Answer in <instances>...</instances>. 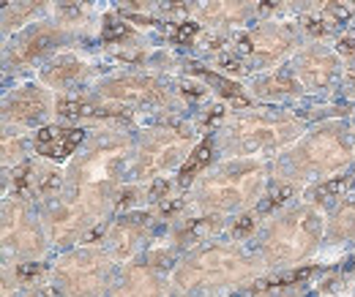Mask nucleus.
<instances>
[{
    "label": "nucleus",
    "instance_id": "nucleus-1",
    "mask_svg": "<svg viewBox=\"0 0 355 297\" xmlns=\"http://www.w3.org/2000/svg\"><path fill=\"white\" fill-rule=\"evenodd\" d=\"M137 131L126 126H93L83 147L66 164V194L88 213L98 243L115 215L121 188L129 183Z\"/></svg>",
    "mask_w": 355,
    "mask_h": 297
},
{
    "label": "nucleus",
    "instance_id": "nucleus-2",
    "mask_svg": "<svg viewBox=\"0 0 355 297\" xmlns=\"http://www.w3.org/2000/svg\"><path fill=\"white\" fill-rule=\"evenodd\" d=\"M268 267L252 243L232 237H216L189 249L170 270L173 297H230L252 289Z\"/></svg>",
    "mask_w": 355,
    "mask_h": 297
},
{
    "label": "nucleus",
    "instance_id": "nucleus-3",
    "mask_svg": "<svg viewBox=\"0 0 355 297\" xmlns=\"http://www.w3.org/2000/svg\"><path fill=\"white\" fill-rule=\"evenodd\" d=\"M355 164V128L350 118H325L270 161V180L295 186L301 194L314 183L339 177Z\"/></svg>",
    "mask_w": 355,
    "mask_h": 297
},
{
    "label": "nucleus",
    "instance_id": "nucleus-4",
    "mask_svg": "<svg viewBox=\"0 0 355 297\" xmlns=\"http://www.w3.org/2000/svg\"><path fill=\"white\" fill-rule=\"evenodd\" d=\"M328 210L306 197L287 202L260 221L257 235L249 240L268 273L293 270L317 262L325 243Z\"/></svg>",
    "mask_w": 355,
    "mask_h": 297
},
{
    "label": "nucleus",
    "instance_id": "nucleus-5",
    "mask_svg": "<svg viewBox=\"0 0 355 297\" xmlns=\"http://www.w3.org/2000/svg\"><path fill=\"white\" fill-rule=\"evenodd\" d=\"M309 128L298 107L254 104L249 109L227 112L216 128L219 159H260L273 161L290 145H295Z\"/></svg>",
    "mask_w": 355,
    "mask_h": 297
},
{
    "label": "nucleus",
    "instance_id": "nucleus-6",
    "mask_svg": "<svg viewBox=\"0 0 355 297\" xmlns=\"http://www.w3.org/2000/svg\"><path fill=\"white\" fill-rule=\"evenodd\" d=\"M306 44V33L298 22V17L284 19H260L246 28L230 30V42L219 55H214L211 63L216 71H222L232 80L249 82L266 71H273L293 60V55Z\"/></svg>",
    "mask_w": 355,
    "mask_h": 297
},
{
    "label": "nucleus",
    "instance_id": "nucleus-7",
    "mask_svg": "<svg viewBox=\"0 0 355 297\" xmlns=\"http://www.w3.org/2000/svg\"><path fill=\"white\" fill-rule=\"evenodd\" d=\"M270 186V161L260 159H216L202 172L189 194L191 210L238 215L254 210Z\"/></svg>",
    "mask_w": 355,
    "mask_h": 297
},
{
    "label": "nucleus",
    "instance_id": "nucleus-8",
    "mask_svg": "<svg viewBox=\"0 0 355 297\" xmlns=\"http://www.w3.org/2000/svg\"><path fill=\"white\" fill-rule=\"evenodd\" d=\"M202 136V128L186 112H170L142 123L134 142L129 180L148 186L159 177H175Z\"/></svg>",
    "mask_w": 355,
    "mask_h": 297
},
{
    "label": "nucleus",
    "instance_id": "nucleus-9",
    "mask_svg": "<svg viewBox=\"0 0 355 297\" xmlns=\"http://www.w3.org/2000/svg\"><path fill=\"white\" fill-rule=\"evenodd\" d=\"M98 98L132 109L139 118H162L170 112H186V101L178 93L175 77L148 69H112L90 87Z\"/></svg>",
    "mask_w": 355,
    "mask_h": 297
},
{
    "label": "nucleus",
    "instance_id": "nucleus-10",
    "mask_svg": "<svg viewBox=\"0 0 355 297\" xmlns=\"http://www.w3.org/2000/svg\"><path fill=\"white\" fill-rule=\"evenodd\" d=\"M121 264L101 243H80L52 262V281L63 297H107Z\"/></svg>",
    "mask_w": 355,
    "mask_h": 297
},
{
    "label": "nucleus",
    "instance_id": "nucleus-11",
    "mask_svg": "<svg viewBox=\"0 0 355 297\" xmlns=\"http://www.w3.org/2000/svg\"><path fill=\"white\" fill-rule=\"evenodd\" d=\"M83 44L74 33H69L63 25H58L52 17L39 19L14 36L3 39V66H6V80H28L36 77V71L44 66L52 55H58L66 46Z\"/></svg>",
    "mask_w": 355,
    "mask_h": 297
},
{
    "label": "nucleus",
    "instance_id": "nucleus-12",
    "mask_svg": "<svg viewBox=\"0 0 355 297\" xmlns=\"http://www.w3.org/2000/svg\"><path fill=\"white\" fill-rule=\"evenodd\" d=\"M3 259L42 262L52 251L39 205L25 197H3Z\"/></svg>",
    "mask_w": 355,
    "mask_h": 297
},
{
    "label": "nucleus",
    "instance_id": "nucleus-13",
    "mask_svg": "<svg viewBox=\"0 0 355 297\" xmlns=\"http://www.w3.org/2000/svg\"><path fill=\"white\" fill-rule=\"evenodd\" d=\"M290 63L311 101H334V96H339L345 57L336 52L334 42H306Z\"/></svg>",
    "mask_w": 355,
    "mask_h": 297
},
{
    "label": "nucleus",
    "instance_id": "nucleus-14",
    "mask_svg": "<svg viewBox=\"0 0 355 297\" xmlns=\"http://www.w3.org/2000/svg\"><path fill=\"white\" fill-rule=\"evenodd\" d=\"M58 93L46 87L39 77L14 80L3 93V126L39 131L58 120Z\"/></svg>",
    "mask_w": 355,
    "mask_h": 297
},
{
    "label": "nucleus",
    "instance_id": "nucleus-15",
    "mask_svg": "<svg viewBox=\"0 0 355 297\" xmlns=\"http://www.w3.org/2000/svg\"><path fill=\"white\" fill-rule=\"evenodd\" d=\"M107 63L101 60V55H90L88 49H83L80 44L60 49L58 55H52L44 66L36 71V77L52 87L58 96L63 93H80L93 87L104 74H107Z\"/></svg>",
    "mask_w": 355,
    "mask_h": 297
},
{
    "label": "nucleus",
    "instance_id": "nucleus-16",
    "mask_svg": "<svg viewBox=\"0 0 355 297\" xmlns=\"http://www.w3.org/2000/svg\"><path fill=\"white\" fill-rule=\"evenodd\" d=\"M159 226L162 224H159V218H156V213H153L150 205L118 213L107 224L104 237H101V246L112 254V259L118 264H126V262L139 259V256L150 249Z\"/></svg>",
    "mask_w": 355,
    "mask_h": 297
},
{
    "label": "nucleus",
    "instance_id": "nucleus-17",
    "mask_svg": "<svg viewBox=\"0 0 355 297\" xmlns=\"http://www.w3.org/2000/svg\"><path fill=\"white\" fill-rule=\"evenodd\" d=\"M350 251H355V191L328 208L325 243H322V254L317 259L320 262L331 259V264H336Z\"/></svg>",
    "mask_w": 355,
    "mask_h": 297
},
{
    "label": "nucleus",
    "instance_id": "nucleus-18",
    "mask_svg": "<svg viewBox=\"0 0 355 297\" xmlns=\"http://www.w3.org/2000/svg\"><path fill=\"white\" fill-rule=\"evenodd\" d=\"M257 104H273V107H301L309 96L295 77L293 63H284L273 71H266L246 82Z\"/></svg>",
    "mask_w": 355,
    "mask_h": 297
},
{
    "label": "nucleus",
    "instance_id": "nucleus-19",
    "mask_svg": "<svg viewBox=\"0 0 355 297\" xmlns=\"http://www.w3.org/2000/svg\"><path fill=\"white\" fill-rule=\"evenodd\" d=\"M107 297H173V292L167 273L145 264L142 259H134L121 264Z\"/></svg>",
    "mask_w": 355,
    "mask_h": 297
},
{
    "label": "nucleus",
    "instance_id": "nucleus-20",
    "mask_svg": "<svg viewBox=\"0 0 355 297\" xmlns=\"http://www.w3.org/2000/svg\"><path fill=\"white\" fill-rule=\"evenodd\" d=\"M85 136H88V128L85 126L55 120V123L39 128L33 134V153L39 159H46V161H55V164L66 167L71 161V156L83 147Z\"/></svg>",
    "mask_w": 355,
    "mask_h": 297
},
{
    "label": "nucleus",
    "instance_id": "nucleus-21",
    "mask_svg": "<svg viewBox=\"0 0 355 297\" xmlns=\"http://www.w3.org/2000/svg\"><path fill=\"white\" fill-rule=\"evenodd\" d=\"M260 0H197L191 19L208 30H235L257 22Z\"/></svg>",
    "mask_w": 355,
    "mask_h": 297
},
{
    "label": "nucleus",
    "instance_id": "nucleus-22",
    "mask_svg": "<svg viewBox=\"0 0 355 297\" xmlns=\"http://www.w3.org/2000/svg\"><path fill=\"white\" fill-rule=\"evenodd\" d=\"M104 14V0H52V19L83 42L98 36Z\"/></svg>",
    "mask_w": 355,
    "mask_h": 297
},
{
    "label": "nucleus",
    "instance_id": "nucleus-23",
    "mask_svg": "<svg viewBox=\"0 0 355 297\" xmlns=\"http://www.w3.org/2000/svg\"><path fill=\"white\" fill-rule=\"evenodd\" d=\"M52 17V0H11L3 3V39L14 36L17 30Z\"/></svg>",
    "mask_w": 355,
    "mask_h": 297
},
{
    "label": "nucleus",
    "instance_id": "nucleus-24",
    "mask_svg": "<svg viewBox=\"0 0 355 297\" xmlns=\"http://www.w3.org/2000/svg\"><path fill=\"white\" fill-rule=\"evenodd\" d=\"M33 134L17 126H3V170H14L25 161H31L33 153Z\"/></svg>",
    "mask_w": 355,
    "mask_h": 297
},
{
    "label": "nucleus",
    "instance_id": "nucleus-25",
    "mask_svg": "<svg viewBox=\"0 0 355 297\" xmlns=\"http://www.w3.org/2000/svg\"><path fill=\"white\" fill-rule=\"evenodd\" d=\"M339 98H345L347 104H355V57L353 60H345V74H342Z\"/></svg>",
    "mask_w": 355,
    "mask_h": 297
},
{
    "label": "nucleus",
    "instance_id": "nucleus-26",
    "mask_svg": "<svg viewBox=\"0 0 355 297\" xmlns=\"http://www.w3.org/2000/svg\"><path fill=\"white\" fill-rule=\"evenodd\" d=\"M162 0H118V8L126 14H150L159 11Z\"/></svg>",
    "mask_w": 355,
    "mask_h": 297
},
{
    "label": "nucleus",
    "instance_id": "nucleus-27",
    "mask_svg": "<svg viewBox=\"0 0 355 297\" xmlns=\"http://www.w3.org/2000/svg\"><path fill=\"white\" fill-rule=\"evenodd\" d=\"M350 123H353V128H355V112L350 115Z\"/></svg>",
    "mask_w": 355,
    "mask_h": 297
},
{
    "label": "nucleus",
    "instance_id": "nucleus-28",
    "mask_svg": "<svg viewBox=\"0 0 355 297\" xmlns=\"http://www.w3.org/2000/svg\"><path fill=\"white\" fill-rule=\"evenodd\" d=\"M353 177H355V164H353Z\"/></svg>",
    "mask_w": 355,
    "mask_h": 297
},
{
    "label": "nucleus",
    "instance_id": "nucleus-29",
    "mask_svg": "<svg viewBox=\"0 0 355 297\" xmlns=\"http://www.w3.org/2000/svg\"><path fill=\"white\" fill-rule=\"evenodd\" d=\"M342 297H350V295H342Z\"/></svg>",
    "mask_w": 355,
    "mask_h": 297
},
{
    "label": "nucleus",
    "instance_id": "nucleus-30",
    "mask_svg": "<svg viewBox=\"0 0 355 297\" xmlns=\"http://www.w3.org/2000/svg\"><path fill=\"white\" fill-rule=\"evenodd\" d=\"M230 297H232V295H230ZM235 297H238V295H235Z\"/></svg>",
    "mask_w": 355,
    "mask_h": 297
},
{
    "label": "nucleus",
    "instance_id": "nucleus-31",
    "mask_svg": "<svg viewBox=\"0 0 355 297\" xmlns=\"http://www.w3.org/2000/svg\"><path fill=\"white\" fill-rule=\"evenodd\" d=\"M353 28H355V25H353Z\"/></svg>",
    "mask_w": 355,
    "mask_h": 297
}]
</instances>
